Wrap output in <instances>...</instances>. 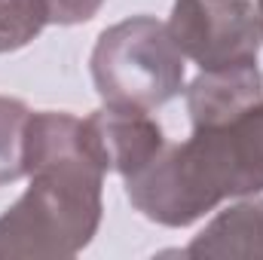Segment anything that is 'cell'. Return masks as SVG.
Masks as SVG:
<instances>
[{
	"label": "cell",
	"mask_w": 263,
	"mask_h": 260,
	"mask_svg": "<svg viewBox=\"0 0 263 260\" xmlns=\"http://www.w3.org/2000/svg\"><path fill=\"white\" fill-rule=\"evenodd\" d=\"M80 141L104 175L117 172L123 178L144 169L165 147V135L150 110L117 104H104L101 110H92L86 120H80Z\"/></svg>",
	"instance_id": "4"
},
{
	"label": "cell",
	"mask_w": 263,
	"mask_h": 260,
	"mask_svg": "<svg viewBox=\"0 0 263 260\" xmlns=\"http://www.w3.org/2000/svg\"><path fill=\"white\" fill-rule=\"evenodd\" d=\"M168 34L202 70L257 65L263 43L251 0H175Z\"/></svg>",
	"instance_id": "3"
},
{
	"label": "cell",
	"mask_w": 263,
	"mask_h": 260,
	"mask_svg": "<svg viewBox=\"0 0 263 260\" xmlns=\"http://www.w3.org/2000/svg\"><path fill=\"white\" fill-rule=\"evenodd\" d=\"M31 187L0 214V257H73L101 227L104 172L80 141V120L31 114L25 135Z\"/></svg>",
	"instance_id": "1"
},
{
	"label": "cell",
	"mask_w": 263,
	"mask_h": 260,
	"mask_svg": "<svg viewBox=\"0 0 263 260\" xmlns=\"http://www.w3.org/2000/svg\"><path fill=\"white\" fill-rule=\"evenodd\" d=\"M263 95V73L257 65L202 70L187 89V110L196 126H217L242 114Z\"/></svg>",
	"instance_id": "6"
},
{
	"label": "cell",
	"mask_w": 263,
	"mask_h": 260,
	"mask_svg": "<svg viewBox=\"0 0 263 260\" xmlns=\"http://www.w3.org/2000/svg\"><path fill=\"white\" fill-rule=\"evenodd\" d=\"M208 129L214 147L230 172L233 193L254 196L263 190V95L248 104L242 114L230 117L217 126H196Z\"/></svg>",
	"instance_id": "5"
},
{
	"label": "cell",
	"mask_w": 263,
	"mask_h": 260,
	"mask_svg": "<svg viewBox=\"0 0 263 260\" xmlns=\"http://www.w3.org/2000/svg\"><path fill=\"white\" fill-rule=\"evenodd\" d=\"M257 18H260V37H263V0H257Z\"/></svg>",
	"instance_id": "11"
},
{
	"label": "cell",
	"mask_w": 263,
	"mask_h": 260,
	"mask_svg": "<svg viewBox=\"0 0 263 260\" xmlns=\"http://www.w3.org/2000/svg\"><path fill=\"white\" fill-rule=\"evenodd\" d=\"M89 65L104 104L156 110L184 89V52L168 25L153 15H132L104 28Z\"/></svg>",
	"instance_id": "2"
},
{
	"label": "cell",
	"mask_w": 263,
	"mask_h": 260,
	"mask_svg": "<svg viewBox=\"0 0 263 260\" xmlns=\"http://www.w3.org/2000/svg\"><path fill=\"white\" fill-rule=\"evenodd\" d=\"M104 0H46L49 25H83L98 15Z\"/></svg>",
	"instance_id": "10"
},
{
	"label": "cell",
	"mask_w": 263,
	"mask_h": 260,
	"mask_svg": "<svg viewBox=\"0 0 263 260\" xmlns=\"http://www.w3.org/2000/svg\"><path fill=\"white\" fill-rule=\"evenodd\" d=\"M31 110L25 101L0 95V187L28 175L25 169V135Z\"/></svg>",
	"instance_id": "8"
},
{
	"label": "cell",
	"mask_w": 263,
	"mask_h": 260,
	"mask_svg": "<svg viewBox=\"0 0 263 260\" xmlns=\"http://www.w3.org/2000/svg\"><path fill=\"white\" fill-rule=\"evenodd\" d=\"M49 25L46 0H0V52L28 46Z\"/></svg>",
	"instance_id": "9"
},
{
	"label": "cell",
	"mask_w": 263,
	"mask_h": 260,
	"mask_svg": "<svg viewBox=\"0 0 263 260\" xmlns=\"http://www.w3.org/2000/svg\"><path fill=\"white\" fill-rule=\"evenodd\" d=\"M184 257L263 260V199H242L223 208L199 236H193Z\"/></svg>",
	"instance_id": "7"
}]
</instances>
